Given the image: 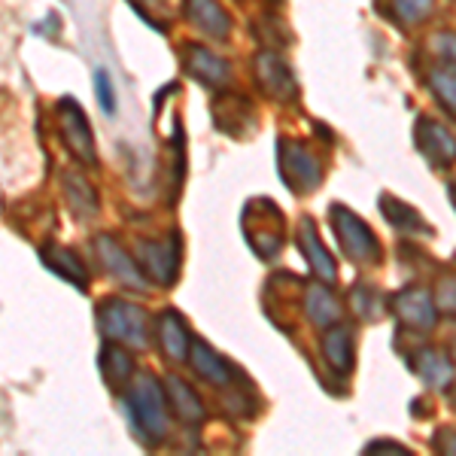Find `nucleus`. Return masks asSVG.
Here are the masks:
<instances>
[{
	"label": "nucleus",
	"instance_id": "obj_2",
	"mask_svg": "<svg viewBox=\"0 0 456 456\" xmlns=\"http://www.w3.org/2000/svg\"><path fill=\"white\" fill-rule=\"evenodd\" d=\"M98 329L107 338L131 347H143L146 344V322L143 311L125 298H104L98 307Z\"/></svg>",
	"mask_w": 456,
	"mask_h": 456
},
{
	"label": "nucleus",
	"instance_id": "obj_4",
	"mask_svg": "<svg viewBox=\"0 0 456 456\" xmlns=\"http://www.w3.org/2000/svg\"><path fill=\"white\" fill-rule=\"evenodd\" d=\"M137 265L152 283L174 286L180 271V238L171 234L161 240H137Z\"/></svg>",
	"mask_w": 456,
	"mask_h": 456
},
{
	"label": "nucleus",
	"instance_id": "obj_14",
	"mask_svg": "<svg viewBox=\"0 0 456 456\" xmlns=\"http://www.w3.org/2000/svg\"><path fill=\"white\" fill-rule=\"evenodd\" d=\"M101 374L107 378L110 387H125L131 380V374H134V359L119 347V341L107 344L101 350Z\"/></svg>",
	"mask_w": 456,
	"mask_h": 456
},
{
	"label": "nucleus",
	"instance_id": "obj_9",
	"mask_svg": "<svg viewBox=\"0 0 456 456\" xmlns=\"http://www.w3.org/2000/svg\"><path fill=\"white\" fill-rule=\"evenodd\" d=\"M61 189L68 198V208L73 210L77 219H92L98 213V195H94L92 183L77 171H64L61 174Z\"/></svg>",
	"mask_w": 456,
	"mask_h": 456
},
{
	"label": "nucleus",
	"instance_id": "obj_16",
	"mask_svg": "<svg viewBox=\"0 0 456 456\" xmlns=\"http://www.w3.org/2000/svg\"><path fill=\"white\" fill-rule=\"evenodd\" d=\"M429 83H432V92L441 98V104L451 107L456 113V64L441 61L438 68H432Z\"/></svg>",
	"mask_w": 456,
	"mask_h": 456
},
{
	"label": "nucleus",
	"instance_id": "obj_10",
	"mask_svg": "<svg viewBox=\"0 0 456 456\" xmlns=\"http://www.w3.org/2000/svg\"><path fill=\"white\" fill-rule=\"evenodd\" d=\"M159 335H161V347L171 359H189V344H192V335H189V326L176 311H165L159 316Z\"/></svg>",
	"mask_w": 456,
	"mask_h": 456
},
{
	"label": "nucleus",
	"instance_id": "obj_7",
	"mask_svg": "<svg viewBox=\"0 0 456 456\" xmlns=\"http://www.w3.org/2000/svg\"><path fill=\"white\" fill-rule=\"evenodd\" d=\"M186 16L198 31L213 37V40H225L232 34V19L219 0H186Z\"/></svg>",
	"mask_w": 456,
	"mask_h": 456
},
{
	"label": "nucleus",
	"instance_id": "obj_19",
	"mask_svg": "<svg viewBox=\"0 0 456 456\" xmlns=\"http://www.w3.org/2000/svg\"><path fill=\"white\" fill-rule=\"evenodd\" d=\"M438 46H441V53L447 55V61L456 64V37H438Z\"/></svg>",
	"mask_w": 456,
	"mask_h": 456
},
{
	"label": "nucleus",
	"instance_id": "obj_11",
	"mask_svg": "<svg viewBox=\"0 0 456 456\" xmlns=\"http://www.w3.org/2000/svg\"><path fill=\"white\" fill-rule=\"evenodd\" d=\"M186 68L208 86H223L228 79L225 58L213 55L210 49H204V46H186Z\"/></svg>",
	"mask_w": 456,
	"mask_h": 456
},
{
	"label": "nucleus",
	"instance_id": "obj_8",
	"mask_svg": "<svg viewBox=\"0 0 456 456\" xmlns=\"http://www.w3.org/2000/svg\"><path fill=\"white\" fill-rule=\"evenodd\" d=\"M338 213H332V219H338V232H341V240H344V247L350 249L356 259H362V262H369V256L378 253V244H374V238H371V232L365 228L362 223H359L356 216H350L344 208H335Z\"/></svg>",
	"mask_w": 456,
	"mask_h": 456
},
{
	"label": "nucleus",
	"instance_id": "obj_13",
	"mask_svg": "<svg viewBox=\"0 0 456 456\" xmlns=\"http://www.w3.org/2000/svg\"><path fill=\"white\" fill-rule=\"evenodd\" d=\"M189 359H192L195 371L201 374V378H208L210 384L225 387V384H228V378H232V369H228L225 359L219 356L216 350H210L204 341H192V350H189Z\"/></svg>",
	"mask_w": 456,
	"mask_h": 456
},
{
	"label": "nucleus",
	"instance_id": "obj_17",
	"mask_svg": "<svg viewBox=\"0 0 456 456\" xmlns=\"http://www.w3.org/2000/svg\"><path fill=\"white\" fill-rule=\"evenodd\" d=\"M432 4H436V0H389V10H393L395 19L408 21V25H417V21H423L429 16Z\"/></svg>",
	"mask_w": 456,
	"mask_h": 456
},
{
	"label": "nucleus",
	"instance_id": "obj_3",
	"mask_svg": "<svg viewBox=\"0 0 456 456\" xmlns=\"http://www.w3.org/2000/svg\"><path fill=\"white\" fill-rule=\"evenodd\" d=\"M58 131H61V141L70 150V156L79 161V165H92L98 161V152H94V134L92 125H88L83 107L73 98H61L58 101Z\"/></svg>",
	"mask_w": 456,
	"mask_h": 456
},
{
	"label": "nucleus",
	"instance_id": "obj_6",
	"mask_svg": "<svg viewBox=\"0 0 456 456\" xmlns=\"http://www.w3.org/2000/svg\"><path fill=\"white\" fill-rule=\"evenodd\" d=\"M40 259H43V265H46L49 271H55L61 281L73 283L79 292L88 289V271H86L83 259H77V253H73V249L49 240V244H43V249H40Z\"/></svg>",
	"mask_w": 456,
	"mask_h": 456
},
{
	"label": "nucleus",
	"instance_id": "obj_1",
	"mask_svg": "<svg viewBox=\"0 0 456 456\" xmlns=\"http://www.w3.org/2000/svg\"><path fill=\"white\" fill-rule=\"evenodd\" d=\"M125 404H128L131 417H134V426L141 432V438L146 441H159L165 438L167 432V393L161 389L150 374H141L134 380V387L125 395Z\"/></svg>",
	"mask_w": 456,
	"mask_h": 456
},
{
	"label": "nucleus",
	"instance_id": "obj_15",
	"mask_svg": "<svg viewBox=\"0 0 456 456\" xmlns=\"http://www.w3.org/2000/svg\"><path fill=\"white\" fill-rule=\"evenodd\" d=\"M165 393H167V402L176 408V414L186 417V420H201L204 417V408L198 402V395L183 384L180 378H165Z\"/></svg>",
	"mask_w": 456,
	"mask_h": 456
},
{
	"label": "nucleus",
	"instance_id": "obj_12",
	"mask_svg": "<svg viewBox=\"0 0 456 456\" xmlns=\"http://www.w3.org/2000/svg\"><path fill=\"white\" fill-rule=\"evenodd\" d=\"M259 79L271 94H277V98L296 94V83H292V77H289V68H286L283 58L274 53L259 55Z\"/></svg>",
	"mask_w": 456,
	"mask_h": 456
},
{
	"label": "nucleus",
	"instance_id": "obj_18",
	"mask_svg": "<svg viewBox=\"0 0 456 456\" xmlns=\"http://www.w3.org/2000/svg\"><path fill=\"white\" fill-rule=\"evenodd\" d=\"M94 88H98L101 107H104L107 113H113V110H116V98H113V86H110V77H107L104 70L94 73Z\"/></svg>",
	"mask_w": 456,
	"mask_h": 456
},
{
	"label": "nucleus",
	"instance_id": "obj_5",
	"mask_svg": "<svg viewBox=\"0 0 456 456\" xmlns=\"http://www.w3.org/2000/svg\"><path fill=\"white\" fill-rule=\"evenodd\" d=\"M94 253H98V259L104 262V268L119 283L131 286V289H141V286H143L141 265H137V259H131V256L125 253L119 244H116V238H110V234H101V238L94 240Z\"/></svg>",
	"mask_w": 456,
	"mask_h": 456
}]
</instances>
